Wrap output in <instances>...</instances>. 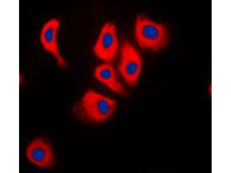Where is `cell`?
I'll use <instances>...</instances> for the list:
<instances>
[{
  "mask_svg": "<svg viewBox=\"0 0 231 173\" xmlns=\"http://www.w3.org/2000/svg\"><path fill=\"white\" fill-rule=\"evenodd\" d=\"M94 75L98 81L113 92L121 96L126 94L125 89L118 80L110 63L103 62L96 66Z\"/></svg>",
  "mask_w": 231,
  "mask_h": 173,
  "instance_id": "obj_7",
  "label": "cell"
},
{
  "mask_svg": "<svg viewBox=\"0 0 231 173\" xmlns=\"http://www.w3.org/2000/svg\"><path fill=\"white\" fill-rule=\"evenodd\" d=\"M60 22L57 18H52L45 22L41 29L39 40L44 49L54 58L57 65L65 67L66 61L62 54L58 42V34Z\"/></svg>",
  "mask_w": 231,
  "mask_h": 173,
  "instance_id": "obj_5",
  "label": "cell"
},
{
  "mask_svg": "<svg viewBox=\"0 0 231 173\" xmlns=\"http://www.w3.org/2000/svg\"><path fill=\"white\" fill-rule=\"evenodd\" d=\"M28 160L33 164L43 168L51 167L55 161L53 151L45 140L38 138L32 140L26 150Z\"/></svg>",
  "mask_w": 231,
  "mask_h": 173,
  "instance_id": "obj_6",
  "label": "cell"
},
{
  "mask_svg": "<svg viewBox=\"0 0 231 173\" xmlns=\"http://www.w3.org/2000/svg\"><path fill=\"white\" fill-rule=\"evenodd\" d=\"M140 55L130 42H124L121 47L118 70L122 77L129 86L137 83L142 70Z\"/></svg>",
  "mask_w": 231,
  "mask_h": 173,
  "instance_id": "obj_3",
  "label": "cell"
},
{
  "mask_svg": "<svg viewBox=\"0 0 231 173\" xmlns=\"http://www.w3.org/2000/svg\"><path fill=\"white\" fill-rule=\"evenodd\" d=\"M117 105L114 99L95 90L86 91L72 107L73 115L78 119L88 123H99L108 119Z\"/></svg>",
  "mask_w": 231,
  "mask_h": 173,
  "instance_id": "obj_1",
  "label": "cell"
},
{
  "mask_svg": "<svg viewBox=\"0 0 231 173\" xmlns=\"http://www.w3.org/2000/svg\"><path fill=\"white\" fill-rule=\"evenodd\" d=\"M134 30L136 41L142 48L157 51L168 43V33L164 25L144 15L139 14L136 16Z\"/></svg>",
  "mask_w": 231,
  "mask_h": 173,
  "instance_id": "obj_2",
  "label": "cell"
},
{
  "mask_svg": "<svg viewBox=\"0 0 231 173\" xmlns=\"http://www.w3.org/2000/svg\"><path fill=\"white\" fill-rule=\"evenodd\" d=\"M119 48L115 25L112 22H106L102 27L93 46L94 54L104 62L110 63L115 58Z\"/></svg>",
  "mask_w": 231,
  "mask_h": 173,
  "instance_id": "obj_4",
  "label": "cell"
}]
</instances>
